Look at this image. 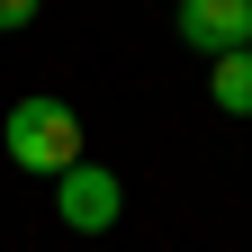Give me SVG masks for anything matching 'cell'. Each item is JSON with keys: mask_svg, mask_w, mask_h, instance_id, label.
<instances>
[{"mask_svg": "<svg viewBox=\"0 0 252 252\" xmlns=\"http://www.w3.org/2000/svg\"><path fill=\"white\" fill-rule=\"evenodd\" d=\"M0 144H9V162H18V171H45V180H63L72 162H90V153H81V117L63 108L54 90L18 99V108H9V126H0Z\"/></svg>", "mask_w": 252, "mask_h": 252, "instance_id": "1", "label": "cell"}, {"mask_svg": "<svg viewBox=\"0 0 252 252\" xmlns=\"http://www.w3.org/2000/svg\"><path fill=\"white\" fill-rule=\"evenodd\" d=\"M54 216H63L72 234H108L117 216H126V180H117L108 162H72V171L54 180Z\"/></svg>", "mask_w": 252, "mask_h": 252, "instance_id": "2", "label": "cell"}, {"mask_svg": "<svg viewBox=\"0 0 252 252\" xmlns=\"http://www.w3.org/2000/svg\"><path fill=\"white\" fill-rule=\"evenodd\" d=\"M180 45H198L207 63L252 45V0H180Z\"/></svg>", "mask_w": 252, "mask_h": 252, "instance_id": "3", "label": "cell"}, {"mask_svg": "<svg viewBox=\"0 0 252 252\" xmlns=\"http://www.w3.org/2000/svg\"><path fill=\"white\" fill-rule=\"evenodd\" d=\"M207 99L225 108V117H252V45H234V54L207 63Z\"/></svg>", "mask_w": 252, "mask_h": 252, "instance_id": "4", "label": "cell"}, {"mask_svg": "<svg viewBox=\"0 0 252 252\" xmlns=\"http://www.w3.org/2000/svg\"><path fill=\"white\" fill-rule=\"evenodd\" d=\"M36 9H45V0H0V36H18V27L36 18Z\"/></svg>", "mask_w": 252, "mask_h": 252, "instance_id": "5", "label": "cell"}]
</instances>
